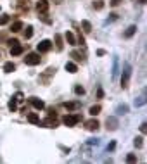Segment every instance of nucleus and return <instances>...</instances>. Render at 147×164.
<instances>
[{
  "label": "nucleus",
  "mask_w": 147,
  "mask_h": 164,
  "mask_svg": "<svg viewBox=\"0 0 147 164\" xmlns=\"http://www.w3.org/2000/svg\"><path fill=\"white\" fill-rule=\"evenodd\" d=\"M130 76H132V66L126 62L125 66H123V76H121V87H123V88H126V87H128Z\"/></svg>",
  "instance_id": "f257e3e1"
},
{
  "label": "nucleus",
  "mask_w": 147,
  "mask_h": 164,
  "mask_svg": "<svg viewBox=\"0 0 147 164\" xmlns=\"http://www.w3.org/2000/svg\"><path fill=\"white\" fill-rule=\"evenodd\" d=\"M24 62H26L28 66H36V64H40V55L36 54V52H29V54L24 57Z\"/></svg>",
  "instance_id": "f03ea898"
},
{
  "label": "nucleus",
  "mask_w": 147,
  "mask_h": 164,
  "mask_svg": "<svg viewBox=\"0 0 147 164\" xmlns=\"http://www.w3.org/2000/svg\"><path fill=\"white\" fill-rule=\"evenodd\" d=\"M106 124H107V130H111V131H114V130H118V117H114V116H111V117H107V121H106Z\"/></svg>",
  "instance_id": "7ed1b4c3"
},
{
  "label": "nucleus",
  "mask_w": 147,
  "mask_h": 164,
  "mask_svg": "<svg viewBox=\"0 0 147 164\" xmlns=\"http://www.w3.org/2000/svg\"><path fill=\"white\" fill-rule=\"evenodd\" d=\"M52 48V41L50 40H42L38 43V52H49Z\"/></svg>",
  "instance_id": "20e7f679"
},
{
  "label": "nucleus",
  "mask_w": 147,
  "mask_h": 164,
  "mask_svg": "<svg viewBox=\"0 0 147 164\" xmlns=\"http://www.w3.org/2000/svg\"><path fill=\"white\" fill-rule=\"evenodd\" d=\"M78 121H80V116H64V119H63V123L66 126H75Z\"/></svg>",
  "instance_id": "39448f33"
},
{
  "label": "nucleus",
  "mask_w": 147,
  "mask_h": 164,
  "mask_svg": "<svg viewBox=\"0 0 147 164\" xmlns=\"http://www.w3.org/2000/svg\"><path fill=\"white\" fill-rule=\"evenodd\" d=\"M118 73H119V61H118V57H112V71H111L112 80L118 78Z\"/></svg>",
  "instance_id": "423d86ee"
},
{
  "label": "nucleus",
  "mask_w": 147,
  "mask_h": 164,
  "mask_svg": "<svg viewBox=\"0 0 147 164\" xmlns=\"http://www.w3.org/2000/svg\"><path fill=\"white\" fill-rule=\"evenodd\" d=\"M36 11L40 14H45L49 11V2H47V0H40V2L36 4Z\"/></svg>",
  "instance_id": "0eeeda50"
},
{
  "label": "nucleus",
  "mask_w": 147,
  "mask_h": 164,
  "mask_svg": "<svg viewBox=\"0 0 147 164\" xmlns=\"http://www.w3.org/2000/svg\"><path fill=\"white\" fill-rule=\"evenodd\" d=\"M29 104H31L35 109H38V111H42L43 107H45L43 100H40V99H35V97H31V99H29Z\"/></svg>",
  "instance_id": "6e6552de"
},
{
  "label": "nucleus",
  "mask_w": 147,
  "mask_h": 164,
  "mask_svg": "<svg viewBox=\"0 0 147 164\" xmlns=\"http://www.w3.org/2000/svg\"><path fill=\"white\" fill-rule=\"evenodd\" d=\"M85 126H87V130L95 131V130L99 128V126H100V124H99V121H97V119H90V121H87V123H85Z\"/></svg>",
  "instance_id": "1a4fd4ad"
},
{
  "label": "nucleus",
  "mask_w": 147,
  "mask_h": 164,
  "mask_svg": "<svg viewBox=\"0 0 147 164\" xmlns=\"http://www.w3.org/2000/svg\"><path fill=\"white\" fill-rule=\"evenodd\" d=\"M21 54H23V47L19 45V41L11 45V55H21Z\"/></svg>",
  "instance_id": "9d476101"
},
{
  "label": "nucleus",
  "mask_w": 147,
  "mask_h": 164,
  "mask_svg": "<svg viewBox=\"0 0 147 164\" xmlns=\"http://www.w3.org/2000/svg\"><path fill=\"white\" fill-rule=\"evenodd\" d=\"M64 107H66L68 111H78L80 107H81V104L76 102V100H75V102H64Z\"/></svg>",
  "instance_id": "9b49d317"
},
{
  "label": "nucleus",
  "mask_w": 147,
  "mask_h": 164,
  "mask_svg": "<svg viewBox=\"0 0 147 164\" xmlns=\"http://www.w3.org/2000/svg\"><path fill=\"white\" fill-rule=\"evenodd\" d=\"M126 112H128V105H126V104H119L118 107H116V114H118V116H123Z\"/></svg>",
  "instance_id": "f8f14e48"
},
{
  "label": "nucleus",
  "mask_w": 147,
  "mask_h": 164,
  "mask_svg": "<svg viewBox=\"0 0 147 164\" xmlns=\"http://www.w3.org/2000/svg\"><path fill=\"white\" fill-rule=\"evenodd\" d=\"M135 31H137V26H135V24L128 26L126 28V31H125V38H132L133 35H135Z\"/></svg>",
  "instance_id": "ddd939ff"
},
{
  "label": "nucleus",
  "mask_w": 147,
  "mask_h": 164,
  "mask_svg": "<svg viewBox=\"0 0 147 164\" xmlns=\"http://www.w3.org/2000/svg\"><path fill=\"white\" fill-rule=\"evenodd\" d=\"M56 48H57V50H59V52H61V50H63V48H64V43H63V36H61V35H59V33H56Z\"/></svg>",
  "instance_id": "4468645a"
},
{
  "label": "nucleus",
  "mask_w": 147,
  "mask_h": 164,
  "mask_svg": "<svg viewBox=\"0 0 147 164\" xmlns=\"http://www.w3.org/2000/svg\"><path fill=\"white\" fill-rule=\"evenodd\" d=\"M66 71L73 74V73H76V71H78V66L75 64V62H66Z\"/></svg>",
  "instance_id": "2eb2a0df"
},
{
  "label": "nucleus",
  "mask_w": 147,
  "mask_h": 164,
  "mask_svg": "<svg viewBox=\"0 0 147 164\" xmlns=\"http://www.w3.org/2000/svg\"><path fill=\"white\" fill-rule=\"evenodd\" d=\"M21 29H23V23L21 21L12 23V26H11V31H12V33H17V31H21Z\"/></svg>",
  "instance_id": "dca6fc26"
},
{
  "label": "nucleus",
  "mask_w": 147,
  "mask_h": 164,
  "mask_svg": "<svg viewBox=\"0 0 147 164\" xmlns=\"http://www.w3.org/2000/svg\"><path fill=\"white\" fill-rule=\"evenodd\" d=\"M28 121L33 124H40V117H38V114H35V112H31V114H28Z\"/></svg>",
  "instance_id": "f3484780"
},
{
  "label": "nucleus",
  "mask_w": 147,
  "mask_h": 164,
  "mask_svg": "<svg viewBox=\"0 0 147 164\" xmlns=\"http://www.w3.org/2000/svg\"><path fill=\"white\" fill-rule=\"evenodd\" d=\"M66 41H68L69 45H76V38H75V35L71 33V31L66 33Z\"/></svg>",
  "instance_id": "a211bd4d"
},
{
  "label": "nucleus",
  "mask_w": 147,
  "mask_h": 164,
  "mask_svg": "<svg viewBox=\"0 0 147 164\" xmlns=\"http://www.w3.org/2000/svg\"><path fill=\"white\" fill-rule=\"evenodd\" d=\"M14 69H16V66L12 62H5V64H4V71H5V73H12Z\"/></svg>",
  "instance_id": "6ab92c4d"
},
{
  "label": "nucleus",
  "mask_w": 147,
  "mask_h": 164,
  "mask_svg": "<svg viewBox=\"0 0 147 164\" xmlns=\"http://www.w3.org/2000/svg\"><path fill=\"white\" fill-rule=\"evenodd\" d=\"M81 28H83L85 33H90L92 31V24L88 23V21H81Z\"/></svg>",
  "instance_id": "aec40b11"
},
{
  "label": "nucleus",
  "mask_w": 147,
  "mask_h": 164,
  "mask_svg": "<svg viewBox=\"0 0 147 164\" xmlns=\"http://www.w3.org/2000/svg\"><path fill=\"white\" fill-rule=\"evenodd\" d=\"M135 107H140V105H144L145 104V95H142V97H139V99H135Z\"/></svg>",
  "instance_id": "412c9836"
},
{
  "label": "nucleus",
  "mask_w": 147,
  "mask_h": 164,
  "mask_svg": "<svg viewBox=\"0 0 147 164\" xmlns=\"http://www.w3.org/2000/svg\"><path fill=\"white\" fill-rule=\"evenodd\" d=\"M16 102H17L16 99H11V100H9V104H7V107H9L11 111H12V112H14V111L17 109V104H16Z\"/></svg>",
  "instance_id": "4be33fe9"
},
{
  "label": "nucleus",
  "mask_w": 147,
  "mask_h": 164,
  "mask_svg": "<svg viewBox=\"0 0 147 164\" xmlns=\"http://www.w3.org/2000/svg\"><path fill=\"white\" fill-rule=\"evenodd\" d=\"M31 36H33V28H31V26H28L26 29H24V38H26V40H29Z\"/></svg>",
  "instance_id": "5701e85b"
},
{
  "label": "nucleus",
  "mask_w": 147,
  "mask_h": 164,
  "mask_svg": "<svg viewBox=\"0 0 147 164\" xmlns=\"http://www.w3.org/2000/svg\"><path fill=\"white\" fill-rule=\"evenodd\" d=\"M88 112H90L92 116H97L99 112H100V105H92V107H90V111H88Z\"/></svg>",
  "instance_id": "b1692460"
},
{
  "label": "nucleus",
  "mask_w": 147,
  "mask_h": 164,
  "mask_svg": "<svg viewBox=\"0 0 147 164\" xmlns=\"http://www.w3.org/2000/svg\"><path fill=\"white\" fill-rule=\"evenodd\" d=\"M142 140H144V138H142V137H137V138H135V140H133V145H135L137 149H140V147L144 145V142H142Z\"/></svg>",
  "instance_id": "393cba45"
},
{
  "label": "nucleus",
  "mask_w": 147,
  "mask_h": 164,
  "mask_svg": "<svg viewBox=\"0 0 147 164\" xmlns=\"http://www.w3.org/2000/svg\"><path fill=\"white\" fill-rule=\"evenodd\" d=\"M9 21H11V16H7V14H5V16H2V17H0V26L7 24Z\"/></svg>",
  "instance_id": "a878e982"
},
{
  "label": "nucleus",
  "mask_w": 147,
  "mask_h": 164,
  "mask_svg": "<svg viewBox=\"0 0 147 164\" xmlns=\"http://www.w3.org/2000/svg\"><path fill=\"white\" fill-rule=\"evenodd\" d=\"M75 93H76V95H83L85 88H83V87H80V85H76V87H75Z\"/></svg>",
  "instance_id": "bb28decb"
},
{
  "label": "nucleus",
  "mask_w": 147,
  "mask_h": 164,
  "mask_svg": "<svg viewBox=\"0 0 147 164\" xmlns=\"http://www.w3.org/2000/svg\"><path fill=\"white\" fill-rule=\"evenodd\" d=\"M93 7H95L97 11H100V9L104 7V2H102V0H95V2H93Z\"/></svg>",
  "instance_id": "cd10ccee"
},
{
  "label": "nucleus",
  "mask_w": 147,
  "mask_h": 164,
  "mask_svg": "<svg viewBox=\"0 0 147 164\" xmlns=\"http://www.w3.org/2000/svg\"><path fill=\"white\" fill-rule=\"evenodd\" d=\"M126 161H128V162H135V161H137V157H135L133 154H128V156H126Z\"/></svg>",
  "instance_id": "c85d7f7f"
},
{
  "label": "nucleus",
  "mask_w": 147,
  "mask_h": 164,
  "mask_svg": "<svg viewBox=\"0 0 147 164\" xmlns=\"http://www.w3.org/2000/svg\"><path fill=\"white\" fill-rule=\"evenodd\" d=\"M88 145H99V138H90L88 140Z\"/></svg>",
  "instance_id": "c756f323"
},
{
  "label": "nucleus",
  "mask_w": 147,
  "mask_h": 164,
  "mask_svg": "<svg viewBox=\"0 0 147 164\" xmlns=\"http://www.w3.org/2000/svg\"><path fill=\"white\" fill-rule=\"evenodd\" d=\"M119 4H121V0H111V5L112 7H118Z\"/></svg>",
  "instance_id": "7c9ffc66"
},
{
  "label": "nucleus",
  "mask_w": 147,
  "mask_h": 164,
  "mask_svg": "<svg viewBox=\"0 0 147 164\" xmlns=\"http://www.w3.org/2000/svg\"><path fill=\"white\" fill-rule=\"evenodd\" d=\"M14 99H16V100H23V93H21V92H17V93L14 95Z\"/></svg>",
  "instance_id": "2f4dec72"
},
{
  "label": "nucleus",
  "mask_w": 147,
  "mask_h": 164,
  "mask_svg": "<svg viewBox=\"0 0 147 164\" xmlns=\"http://www.w3.org/2000/svg\"><path fill=\"white\" fill-rule=\"evenodd\" d=\"M145 130H147V124L142 123V124H140V131H142V133H145Z\"/></svg>",
  "instance_id": "473e14b6"
},
{
  "label": "nucleus",
  "mask_w": 147,
  "mask_h": 164,
  "mask_svg": "<svg viewBox=\"0 0 147 164\" xmlns=\"http://www.w3.org/2000/svg\"><path fill=\"white\" fill-rule=\"evenodd\" d=\"M114 147H116V144H114V142H111V144L107 145V150H114Z\"/></svg>",
  "instance_id": "72a5a7b5"
},
{
  "label": "nucleus",
  "mask_w": 147,
  "mask_h": 164,
  "mask_svg": "<svg viewBox=\"0 0 147 164\" xmlns=\"http://www.w3.org/2000/svg\"><path fill=\"white\" fill-rule=\"evenodd\" d=\"M97 97H99V99H102V97H104V92H102V88L97 90Z\"/></svg>",
  "instance_id": "f704fd0d"
},
{
  "label": "nucleus",
  "mask_w": 147,
  "mask_h": 164,
  "mask_svg": "<svg viewBox=\"0 0 147 164\" xmlns=\"http://www.w3.org/2000/svg\"><path fill=\"white\" fill-rule=\"evenodd\" d=\"M118 19V14H111V17H109V21H116Z\"/></svg>",
  "instance_id": "c9c22d12"
},
{
  "label": "nucleus",
  "mask_w": 147,
  "mask_h": 164,
  "mask_svg": "<svg viewBox=\"0 0 147 164\" xmlns=\"http://www.w3.org/2000/svg\"><path fill=\"white\" fill-rule=\"evenodd\" d=\"M106 54V50H102V48H99L97 50V55H104Z\"/></svg>",
  "instance_id": "e433bc0d"
},
{
  "label": "nucleus",
  "mask_w": 147,
  "mask_h": 164,
  "mask_svg": "<svg viewBox=\"0 0 147 164\" xmlns=\"http://www.w3.org/2000/svg\"><path fill=\"white\" fill-rule=\"evenodd\" d=\"M9 43H11V45H14V43H17V40H16V38H11V40H9Z\"/></svg>",
  "instance_id": "4c0bfd02"
},
{
  "label": "nucleus",
  "mask_w": 147,
  "mask_h": 164,
  "mask_svg": "<svg viewBox=\"0 0 147 164\" xmlns=\"http://www.w3.org/2000/svg\"><path fill=\"white\" fill-rule=\"evenodd\" d=\"M140 4H145V0H140Z\"/></svg>",
  "instance_id": "58836bf2"
},
{
  "label": "nucleus",
  "mask_w": 147,
  "mask_h": 164,
  "mask_svg": "<svg viewBox=\"0 0 147 164\" xmlns=\"http://www.w3.org/2000/svg\"><path fill=\"white\" fill-rule=\"evenodd\" d=\"M0 9H2V7H0Z\"/></svg>",
  "instance_id": "ea45409f"
}]
</instances>
